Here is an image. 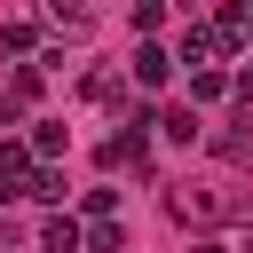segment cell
Segmentation results:
<instances>
[{
  "label": "cell",
  "instance_id": "6da1fadb",
  "mask_svg": "<svg viewBox=\"0 0 253 253\" xmlns=\"http://www.w3.org/2000/svg\"><path fill=\"white\" fill-rule=\"evenodd\" d=\"M32 142H16V134H0V198H24V182H32Z\"/></svg>",
  "mask_w": 253,
  "mask_h": 253
},
{
  "label": "cell",
  "instance_id": "7a4b0ae2",
  "mask_svg": "<svg viewBox=\"0 0 253 253\" xmlns=\"http://www.w3.org/2000/svg\"><path fill=\"white\" fill-rule=\"evenodd\" d=\"M166 79H174V55H166L158 40H142V47H134V87H150V95H158Z\"/></svg>",
  "mask_w": 253,
  "mask_h": 253
},
{
  "label": "cell",
  "instance_id": "3957f363",
  "mask_svg": "<svg viewBox=\"0 0 253 253\" xmlns=\"http://www.w3.org/2000/svg\"><path fill=\"white\" fill-rule=\"evenodd\" d=\"M166 213H174V221H213V213H221V198H213V190H174V198H166Z\"/></svg>",
  "mask_w": 253,
  "mask_h": 253
},
{
  "label": "cell",
  "instance_id": "277c9868",
  "mask_svg": "<svg viewBox=\"0 0 253 253\" xmlns=\"http://www.w3.org/2000/svg\"><path fill=\"white\" fill-rule=\"evenodd\" d=\"M40 245H47V253H87V229H79L71 213H47V229H40Z\"/></svg>",
  "mask_w": 253,
  "mask_h": 253
},
{
  "label": "cell",
  "instance_id": "5b68a950",
  "mask_svg": "<svg viewBox=\"0 0 253 253\" xmlns=\"http://www.w3.org/2000/svg\"><path fill=\"white\" fill-rule=\"evenodd\" d=\"M150 126H158L166 142H198V134H206V119H198V111H158Z\"/></svg>",
  "mask_w": 253,
  "mask_h": 253
},
{
  "label": "cell",
  "instance_id": "8992f818",
  "mask_svg": "<svg viewBox=\"0 0 253 253\" xmlns=\"http://www.w3.org/2000/svg\"><path fill=\"white\" fill-rule=\"evenodd\" d=\"M24 198H32V206H63V174H55V166H32Z\"/></svg>",
  "mask_w": 253,
  "mask_h": 253
},
{
  "label": "cell",
  "instance_id": "52a82bcc",
  "mask_svg": "<svg viewBox=\"0 0 253 253\" xmlns=\"http://www.w3.org/2000/svg\"><path fill=\"white\" fill-rule=\"evenodd\" d=\"M190 95H198V103H213V95H229V71H221V63H206V71H190Z\"/></svg>",
  "mask_w": 253,
  "mask_h": 253
},
{
  "label": "cell",
  "instance_id": "ba28073f",
  "mask_svg": "<svg viewBox=\"0 0 253 253\" xmlns=\"http://www.w3.org/2000/svg\"><path fill=\"white\" fill-rule=\"evenodd\" d=\"M87 253H126V229L119 221H87Z\"/></svg>",
  "mask_w": 253,
  "mask_h": 253
},
{
  "label": "cell",
  "instance_id": "9c48e42d",
  "mask_svg": "<svg viewBox=\"0 0 253 253\" xmlns=\"http://www.w3.org/2000/svg\"><path fill=\"white\" fill-rule=\"evenodd\" d=\"M79 213H87V221H119V190H87Z\"/></svg>",
  "mask_w": 253,
  "mask_h": 253
},
{
  "label": "cell",
  "instance_id": "30bf717a",
  "mask_svg": "<svg viewBox=\"0 0 253 253\" xmlns=\"http://www.w3.org/2000/svg\"><path fill=\"white\" fill-rule=\"evenodd\" d=\"M87 24H95L87 8H63V0H55V32H63V40H87Z\"/></svg>",
  "mask_w": 253,
  "mask_h": 253
},
{
  "label": "cell",
  "instance_id": "8fae6325",
  "mask_svg": "<svg viewBox=\"0 0 253 253\" xmlns=\"http://www.w3.org/2000/svg\"><path fill=\"white\" fill-rule=\"evenodd\" d=\"M213 150H221V158H237V166H245V158H253V134H237V126H229V134H213Z\"/></svg>",
  "mask_w": 253,
  "mask_h": 253
},
{
  "label": "cell",
  "instance_id": "7c38bea8",
  "mask_svg": "<svg viewBox=\"0 0 253 253\" xmlns=\"http://www.w3.org/2000/svg\"><path fill=\"white\" fill-rule=\"evenodd\" d=\"M32 40H40L32 24H8V32H0V47H8V55H32Z\"/></svg>",
  "mask_w": 253,
  "mask_h": 253
},
{
  "label": "cell",
  "instance_id": "4fadbf2b",
  "mask_svg": "<svg viewBox=\"0 0 253 253\" xmlns=\"http://www.w3.org/2000/svg\"><path fill=\"white\" fill-rule=\"evenodd\" d=\"M32 95H40V63H24V71H16V87H8V103H32Z\"/></svg>",
  "mask_w": 253,
  "mask_h": 253
},
{
  "label": "cell",
  "instance_id": "5bb4252c",
  "mask_svg": "<svg viewBox=\"0 0 253 253\" xmlns=\"http://www.w3.org/2000/svg\"><path fill=\"white\" fill-rule=\"evenodd\" d=\"M229 87H237V103H245V111H253V63H245V71H237V79H229Z\"/></svg>",
  "mask_w": 253,
  "mask_h": 253
},
{
  "label": "cell",
  "instance_id": "9a60e30c",
  "mask_svg": "<svg viewBox=\"0 0 253 253\" xmlns=\"http://www.w3.org/2000/svg\"><path fill=\"white\" fill-rule=\"evenodd\" d=\"M190 253H229V245H221V237H198V245H190Z\"/></svg>",
  "mask_w": 253,
  "mask_h": 253
},
{
  "label": "cell",
  "instance_id": "2e32d148",
  "mask_svg": "<svg viewBox=\"0 0 253 253\" xmlns=\"http://www.w3.org/2000/svg\"><path fill=\"white\" fill-rule=\"evenodd\" d=\"M0 126H16V103H8V95H0Z\"/></svg>",
  "mask_w": 253,
  "mask_h": 253
},
{
  "label": "cell",
  "instance_id": "e0dca14e",
  "mask_svg": "<svg viewBox=\"0 0 253 253\" xmlns=\"http://www.w3.org/2000/svg\"><path fill=\"white\" fill-rule=\"evenodd\" d=\"M237 8H245V40H253V0H237Z\"/></svg>",
  "mask_w": 253,
  "mask_h": 253
}]
</instances>
